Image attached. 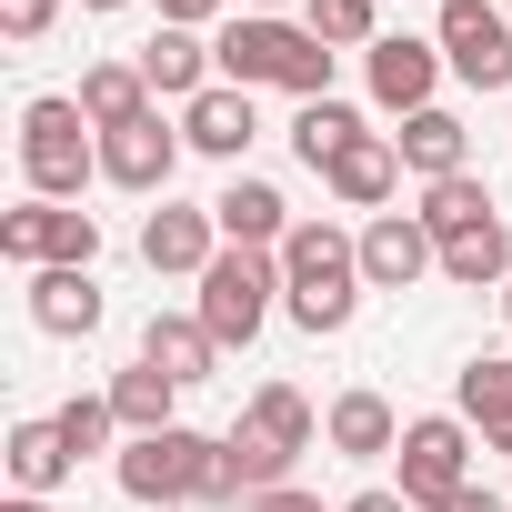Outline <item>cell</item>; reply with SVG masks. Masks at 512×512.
Instances as JSON below:
<instances>
[{
  "mask_svg": "<svg viewBox=\"0 0 512 512\" xmlns=\"http://www.w3.org/2000/svg\"><path fill=\"white\" fill-rule=\"evenodd\" d=\"M211 61H221V81H231V91H292V101H332V61H342V51H322L302 21L241 11V21H221Z\"/></svg>",
  "mask_w": 512,
  "mask_h": 512,
  "instance_id": "6da1fadb",
  "label": "cell"
},
{
  "mask_svg": "<svg viewBox=\"0 0 512 512\" xmlns=\"http://www.w3.org/2000/svg\"><path fill=\"white\" fill-rule=\"evenodd\" d=\"M362 292H372L362 282V241L332 231V221H292V241H282V312L312 342H332V332H352Z\"/></svg>",
  "mask_w": 512,
  "mask_h": 512,
  "instance_id": "7a4b0ae2",
  "label": "cell"
},
{
  "mask_svg": "<svg viewBox=\"0 0 512 512\" xmlns=\"http://www.w3.org/2000/svg\"><path fill=\"white\" fill-rule=\"evenodd\" d=\"M21 181H31V201H81L101 181V131L81 121L71 91H41L21 111Z\"/></svg>",
  "mask_w": 512,
  "mask_h": 512,
  "instance_id": "3957f363",
  "label": "cell"
},
{
  "mask_svg": "<svg viewBox=\"0 0 512 512\" xmlns=\"http://www.w3.org/2000/svg\"><path fill=\"white\" fill-rule=\"evenodd\" d=\"M111 472H121V492L131 502H221V442L211 432H191V422H171V432H141V442H121L111 452Z\"/></svg>",
  "mask_w": 512,
  "mask_h": 512,
  "instance_id": "277c9868",
  "label": "cell"
},
{
  "mask_svg": "<svg viewBox=\"0 0 512 512\" xmlns=\"http://www.w3.org/2000/svg\"><path fill=\"white\" fill-rule=\"evenodd\" d=\"M272 292H282V251H251V241H221V262L201 272V332L231 352V342H251L272 322Z\"/></svg>",
  "mask_w": 512,
  "mask_h": 512,
  "instance_id": "5b68a950",
  "label": "cell"
},
{
  "mask_svg": "<svg viewBox=\"0 0 512 512\" xmlns=\"http://www.w3.org/2000/svg\"><path fill=\"white\" fill-rule=\"evenodd\" d=\"M402 502L412 512H442V502H462L472 492V422L462 412H422V422H402Z\"/></svg>",
  "mask_w": 512,
  "mask_h": 512,
  "instance_id": "8992f818",
  "label": "cell"
},
{
  "mask_svg": "<svg viewBox=\"0 0 512 512\" xmlns=\"http://www.w3.org/2000/svg\"><path fill=\"white\" fill-rule=\"evenodd\" d=\"M442 61H452V81H472V91H512V21L492 11V0H442Z\"/></svg>",
  "mask_w": 512,
  "mask_h": 512,
  "instance_id": "52a82bcc",
  "label": "cell"
},
{
  "mask_svg": "<svg viewBox=\"0 0 512 512\" xmlns=\"http://www.w3.org/2000/svg\"><path fill=\"white\" fill-rule=\"evenodd\" d=\"M181 151H191V141H181L161 111H141L131 131H101V181H111V191H141V201H171Z\"/></svg>",
  "mask_w": 512,
  "mask_h": 512,
  "instance_id": "ba28073f",
  "label": "cell"
},
{
  "mask_svg": "<svg viewBox=\"0 0 512 512\" xmlns=\"http://www.w3.org/2000/svg\"><path fill=\"white\" fill-rule=\"evenodd\" d=\"M362 282H372V292L442 282V241L422 231V211H372V221H362Z\"/></svg>",
  "mask_w": 512,
  "mask_h": 512,
  "instance_id": "9c48e42d",
  "label": "cell"
},
{
  "mask_svg": "<svg viewBox=\"0 0 512 512\" xmlns=\"http://www.w3.org/2000/svg\"><path fill=\"white\" fill-rule=\"evenodd\" d=\"M442 71H452V61H442V41H412V31H382V41L362 51V81H372V101H382V111H402V121H412V111H432Z\"/></svg>",
  "mask_w": 512,
  "mask_h": 512,
  "instance_id": "30bf717a",
  "label": "cell"
},
{
  "mask_svg": "<svg viewBox=\"0 0 512 512\" xmlns=\"http://www.w3.org/2000/svg\"><path fill=\"white\" fill-rule=\"evenodd\" d=\"M141 262H151L161 282H201V272L221 262V221H211V201H161V211L141 221Z\"/></svg>",
  "mask_w": 512,
  "mask_h": 512,
  "instance_id": "8fae6325",
  "label": "cell"
},
{
  "mask_svg": "<svg viewBox=\"0 0 512 512\" xmlns=\"http://www.w3.org/2000/svg\"><path fill=\"white\" fill-rule=\"evenodd\" d=\"M211 221H221V241H251V251H282L292 241V201L272 181H251V171H231L211 191Z\"/></svg>",
  "mask_w": 512,
  "mask_h": 512,
  "instance_id": "7c38bea8",
  "label": "cell"
},
{
  "mask_svg": "<svg viewBox=\"0 0 512 512\" xmlns=\"http://www.w3.org/2000/svg\"><path fill=\"white\" fill-rule=\"evenodd\" d=\"M181 141H191V151H211V161H241L251 141H262V121H251V91L211 81L201 101H181Z\"/></svg>",
  "mask_w": 512,
  "mask_h": 512,
  "instance_id": "4fadbf2b",
  "label": "cell"
},
{
  "mask_svg": "<svg viewBox=\"0 0 512 512\" xmlns=\"http://www.w3.org/2000/svg\"><path fill=\"white\" fill-rule=\"evenodd\" d=\"M141 81H151V101H201L221 81V61H211L201 31H151L141 41Z\"/></svg>",
  "mask_w": 512,
  "mask_h": 512,
  "instance_id": "5bb4252c",
  "label": "cell"
},
{
  "mask_svg": "<svg viewBox=\"0 0 512 512\" xmlns=\"http://www.w3.org/2000/svg\"><path fill=\"white\" fill-rule=\"evenodd\" d=\"M322 442H332L342 462H392V452H402V412H392L382 392H342V402L322 412Z\"/></svg>",
  "mask_w": 512,
  "mask_h": 512,
  "instance_id": "9a60e30c",
  "label": "cell"
},
{
  "mask_svg": "<svg viewBox=\"0 0 512 512\" xmlns=\"http://www.w3.org/2000/svg\"><path fill=\"white\" fill-rule=\"evenodd\" d=\"M392 151H402V171L412 181H452V171H472V131L432 101V111H412L402 131H392Z\"/></svg>",
  "mask_w": 512,
  "mask_h": 512,
  "instance_id": "2e32d148",
  "label": "cell"
},
{
  "mask_svg": "<svg viewBox=\"0 0 512 512\" xmlns=\"http://www.w3.org/2000/svg\"><path fill=\"white\" fill-rule=\"evenodd\" d=\"M322 181H332V201H342V211H382V201L402 191V151H392V131H362Z\"/></svg>",
  "mask_w": 512,
  "mask_h": 512,
  "instance_id": "e0dca14e",
  "label": "cell"
},
{
  "mask_svg": "<svg viewBox=\"0 0 512 512\" xmlns=\"http://www.w3.org/2000/svg\"><path fill=\"white\" fill-rule=\"evenodd\" d=\"M141 362H151V372H171V382L191 392V382H211L221 342L201 332V312H151V322H141Z\"/></svg>",
  "mask_w": 512,
  "mask_h": 512,
  "instance_id": "ac0fdd59",
  "label": "cell"
},
{
  "mask_svg": "<svg viewBox=\"0 0 512 512\" xmlns=\"http://www.w3.org/2000/svg\"><path fill=\"white\" fill-rule=\"evenodd\" d=\"M31 322L51 342H91L101 332V282L91 272H31Z\"/></svg>",
  "mask_w": 512,
  "mask_h": 512,
  "instance_id": "d6986e66",
  "label": "cell"
},
{
  "mask_svg": "<svg viewBox=\"0 0 512 512\" xmlns=\"http://www.w3.org/2000/svg\"><path fill=\"white\" fill-rule=\"evenodd\" d=\"M71 101H81V121H91V131H131V121L151 111V81H141V61H91Z\"/></svg>",
  "mask_w": 512,
  "mask_h": 512,
  "instance_id": "ffe728a7",
  "label": "cell"
},
{
  "mask_svg": "<svg viewBox=\"0 0 512 512\" xmlns=\"http://www.w3.org/2000/svg\"><path fill=\"white\" fill-rule=\"evenodd\" d=\"M452 412H462L482 442H512V362H502V352L462 362V372H452Z\"/></svg>",
  "mask_w": 512,
  "mask_h": 512,
  "instance_id": "44dd1931",
  "label": "cell"
},
{
  "mask_svg": "<svg viewBox=\"0 0 512 512\" xmlns=\"http://www.w3.org/2000/svg\"><path fill=\"white\" fill-rule=\"evenodd\" d=\"M282 482H292V452H272L262 432H241V422L221 432V502H231V512H241L251 492H282Z\"/></svg>",
  "mask_w": 512,
  "mask_h": 512,
  "instance_id": "7402d4cb",
  "label": "cell"
},
{
  "mask_svg": "<svg viewBox=\"0 0 512 512\" xmlns=\"http://www.w3.org/2000/svg\"><path fill=\"white\" fill-rule=\"evenodd\" d=\"M241 432H262L272 452H292V462H302V452L322 442V412H312L292 382H262V392H251V412H241Z\"/></svg>",
  "mask_w": 512,
  "mask_h": 512,
  "instance_id": "603a6c76",
  "label": "cell"
},
{
  "mask_svg": "<svg viewBox=\"0 0 512 512\" xmlns=\"http://www.w3.org/2000/svg\"><path fill=\"white\" fill-rule=\"evenodd\" d=\"M111 412H121L131 442H141V432H171V422H181V382L151 372V362H131V372H111Z\"/></svg>",
  "mask_w": 512,
  "mask_h": 512,
  "instance_id": "cb8c5ba5",
  "label": "cell"
},
{
  "mask_svg": "<svg viewBox=\"0 0 512 512\" xmlns=\"http://www.w3.org/2000/svg\"><path fill=\"white\" fill-rule=\"evenodd\" d=\"M81 462H71V442H61V422H11V492H61Z\"/></svg>",
  "mask_w": 512,
  "mask_h": 512,
  "instance_id": "d4e9b609",
  "label": "cell"
},
{
  "mask_svg": "<svg viewBox=\"0 0 512 512\" xmlns=\"http://www.w3.org/2000/svg\"><path fill=\"white\" fill-rule=\"evenodd\" d=\"M442 282H452V292H502V282H512V231L482 221V231L442 241Z\"/></svg>",
  "mask_w": 512,
  "mask_h": 512,
  "instance_id": "484cf974",
  "label": "cell"
},
{
  "mask_svg": "<svg viewBox=\"0 0 512 512\" xmlns=\"http://www.w3.org/2000/svg\"><path fill=\"white\" fill-rule=\"evenodd\" d=\"M482 221H492V191H482L472 171L422 181V231H432V241H462V231H482Z\"/></svg>",
  "mask_w": 512,
  "mask_h": 512,
  "instance_id": "4316f807",
  "label": "cell"
},
{
  "mask_svg": "<svg viewBox=\"0 0 512 512\" xmlns=\"http://www.w3.org/2000/svg\"><path fill=\"white\" fill-rule=\"evenodd\" d=\"M352 141H362V111H352V101H302V121H292V151H302L312 171H332Z\"/></svg>",
  "mask_w": 512,
  "mask_h": 512,
  "instance_id": "83f0119b",
  "label": "cell"
},
{
  "mask_svg": "<svg viewBox=\"0 0 512 512\" xmlns=\"http://www.w3.org/2000/svg\"><path fill=\"white\" fill-rule=\"evenodd\" d=\"M302 31L322 51H372L382 41V0H302Z\"/></svg>",
  "mask_w": 512,
  "mask_h": 512,
  "instance_id": "f1b7e54d",
  "label": "cell"
},
{
  "mask_svg": "<svg viewBox=\"0 0 512 512\" xmlns=\"http://www.w3.org/2000/svg\"><path fill=\"white\" fill-rule=\"evenodd\" d=\"M51 211H61V201H21V211H0V262L51 272Z\"/></svg>",
  "mask_w": 512,
  "mask_h": 512,
  "instance_id": "f546056e",
  "label": "cell"
},
{
  "mask_svg": "<svg viewBox=\"0 0 512 512\" xmlns=\"http://www.w3.org/2000/svg\"><path fill=\"white\" fill-rule=\"evenodd\" d=\"M61 442H71V462H91V452H111V432H121V412H111V392H71L61 412Z\"/></svg>",
  "mask_w": 512,
  "mask_h": 512,
  "instance_id": "4dcf8cb0",
  "label": "cell"
},
{
  "mask_svg": "<svg viewBox=\"0 0 512 512\" xmlns=\"http://www.w3.org/2000/svg\"><path fill=\"white\" fill-rule=\"evenodd\" d=\"M91 262H101V221L61 201V211H51V272H91Z\"/></svg>",
  "mask_w": 512,
  "mask_h": 512,
  "instance_id": "1f68e13d",
  "label": "cell"
},
{
  "mask_svg": "<svg viewBox=\"0 0 512 512\" xmlns=\"http://www.w3.org/2000/svg\"><path fill=\"white\" fill-rule=\"evenodd\" d=\"M51 21H61V0H0V41H11V51H31Z\"/></svg>",
  "mask_w": 512,
  "mask_h": 512,
  "instance_id": "d6a6232c",
  "label": "cell"
},
{
  "mask_svg": "<svg viewBox=\"0 0 512 512\" xmlns=\"http://www.w3.org/2000/svg\"><path fill=\"white\" fill-rule=\"evenodd\" d=\"M151 11H161V31H211L221 0H151Z\"/></svg>",
  "mask_w": 512,
  "mask_h": 512,
  "instance_id": "836d02e7",
  "label": "cell"
},
{
  "mask_svg": "<svg viewBox=\"0 0 512 512\" xmlns=\"http://www.w3.org/2000/svg\"><path fill=\"white\" fill-rule=\"evenodd\" d=\"M241 512H322V502H312V492H292V482H282V492H251V502H241Z\"/></svg>",
  "mask_w": 512,
  "mask_h": 512,
  "instance_id": "e575fe53",
  "label": "cell"
},
{
  "mask_svg": "<svg viewBox=\"0 0 512 512\" xmlns=\"http://www.w3.org/2000/svg\"><path fill=\"white\" fill-rule=\"evenodd\" d=\"M442 512H512V502H502V492H482V482H472V492H462V502H442Z\"/></svg>",
  "mask_w": 512,
  "mask_h": 512,
  "instance_id": "d590c367",
  "label": "cell"
},
{
  "mask_svg": "<svg viewBox=\"0 0 512 512\" xmlns=\"http://www.w3.org/2000/svg\"><path fill=\"white\" fill-rule=\"evenodd\" d=\"M342 512H412V502H402V492H352Z\"/></svg>",
  "mask_w": 512,
  "mask_h": 512,
  "instance_id": "8d00e7d4",
  "label": "cell"
},
{
  "mask_svg": "<svg viewBox=\"0 0 512 512\" xmlns=\"http://www.w3.org/2000/svg\"><path fill=\"white\" fill-rule=\"evenodd\" d=\"M0 512H51V502H41V492H11V502H0Z\"/></svg>",
  "mask_w": 512,
  "mask_h": 512,
  "instance_id": "74e56055",
  "label": "cell"
},
{
  "mask_svg": "<svg viewBox=\"0 0 512 512\" xmlns=\"http://www.w3.org/2000/svg\"><path fill=\"white\" fill-rule=\"evenodd\" d=\"M241 11H272V21H282V11H292V0H241Z\"/></svg>",
  "mask_w": 512,
  "mask_h": 512,
  "instance_id": "f35d334b",
  "label": "cell"
},
{
  "mask_svg": "<svg viewBox=\"0 0 512 512\" xmlns=\"http://www.w3.org/2000/svg\"><path fill=\"white\" fill-rule=\"evenodd\" d=\"M81 11H121V0H81Z\"/></svg>",
  "mask_w": 512,
  "mask_h": 512,
  "instance_id": "ab89813d",
  "label": "cell"
},
{
  "mask_svg": "<svg viewBox=\"0 0 512 512\" xmlns=\"http://www.w3.org/2000/svg\"><path fill=\"white\" fill-rule=\"evenodd\" d=\"M502 322H512V282H502Z\"/></svg>",
  "mask_w": 512,
  "mask_h": 512,
  "instance_id": "60d3db41",
  "label": "cell"
},
{
  "mask_svg": "<svg viewBox=\"0 0 512 512\" xmlns=\"http://www.w3.org/2000/svg\"><path fill=\"white\" fill-rule=\"evenodd\" d=\"M492 11H512V0H492Z\"/></svg>",
  "mask_w": 512,
  "mask_h": 512,
  "instance_id": "b9f144b4",
  "label": "cell"
}]
</instances>
